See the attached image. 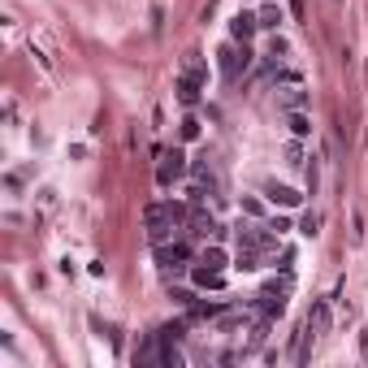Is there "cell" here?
<instances>
[{
    "mask_svg": "<svg viewBox=\"0 0 368 368\" xmlns=\"http://www.w3.org/2000/svg\"><path fill=\"white\" fill-rule=\"evenodd\" d=\"M273 247L278 239L264 234V225H239V269H260V256Z\"/></svg>",
    "mask_w": 368,
    "mask_h": 368,
    "instance_id": "2",
    "label": "cell"
},
{
    "mask_svg": "<svg viewBox=\"0 0 368 368\" xmlns=\"http://www.w3.org/2000/svg\"><path fill=\"white\" fill-rule=\"evenodd\" d=\"M221 269H225V251H221V247H208L204 256H200L195 282H200V286H221Z\"/></svg>",
    "mask_w": 368,
    "mask_h": 368,
    "instance_id": "4",
    "label": "cell"
},
{
    "mask_svg": "<svg viewBox=\"0 0 368 368\" xmlns=\"http://www.w3.org/2000/svg\"><path fill=\"white\" fill-rule=\"evenodd\" d=\"M251 31H256V17H251V13H239V17H234V35H239V40H247Z\"/></svg>",
    "mask_w": 368,
    "mask_h": 368,
    "instance_id": "11",
    "label": "cell"
},
{
    "mask_svg": "<svg viewBox=\"0 0 368 368\" xmlns=\"http://www.w3.org/2000/svg\"><path fill=\"white\" fill-rule=\"evenodd\" d=\"M325 329H329V303H317L312 312H307V325H303V346L295 351V360L307 355V346H317L325 338Z\"/></svg>",
    "mask_w": 368,
    "mask_h": 368,
    "instance_id": "3",
    "label": "cell"
},
{
    "mask_svg": "<svg viewBox=\"0 0 368 368\" xmlns=\"http://www.w3.org/2000/svg\"><path fill=\"white\" fill-rule=\"evenodd\" d=\"M182 173H186V157H182L178 147L165 152V157H161V169H157V182H161V186H169L173 178H182Z\"/></svg>",
    "mask_w": 368,
    "mask_h": 368,
    "instance_id": "7",
    "label": "cell"
},
{
    "mask_svg": "<svg viewBox=\"0 0 368 368\" xmlns=\"http://www.w3.org/2000/svg\"><path fill=\"white\" fill-rule=\"evenodd\" d=\"M186 256H191V247H186V243H173V247L161 243V264H165V269H178Z\"/></svg>",
    "mask_w": 368,
    "mask_h": 368,
    "instance_id": "8",
    "label": "cell"
},
{
    "mask_svg": "<svg viewBox=\"0 0 368 368\" xmlns=\"http://www.w3.org/2000/svg\"><path fill=\"white\" fill-rule=\"evenodd\" d=\"M143 221H147V239L161 247L165 239H173V234H178V230L191 221V212H186L182 204H173V200H161V204H147Z\"/></svg>",
    "mask_w": 368,
    "mask_h": 368,
    "instance_id": "1",
    "label": "cell"
},
{
    "mask_svg": "<svg viewBox=\"0 0 368 368\" xmlns=\"http://www.w3.org/2000/svg\"><path fill=\"white\" fill-rule=\"evenodd\" d=\"M200 87H204V65L200 61H186V70L178 74V100L182 104H195L200 100Z\"/></svg>",
    "mask_w": 368,
    "mask_h": 368,
    "instance_id": "5",
    "label": "cell"
},
{
    "mask_svg": "<svg viewBox=\"0 0 368 368\" xmlns=\"http://www.w3.org/2000/svg\"><path fill=\"white\" fill-rule=\"evenodd\" d=\"M264 195L273 200V204H286V208H295V204H299V191H290V186H269Z\"/></svg>",
    "mask_w": 368,
    "mask_h": 368,
    "instance_id": "9",
    "label": "cell"
},
{
    "mask_svg": "<svg viewBox=\"0 0 368 368\" xmlns=\"http://www.w3.org/2000/svg\"><path fill=\"white\" fill-rule=\"evenodd\" d=\"M307 104V87H303V79H295V74H290V79L278 87V109H290V113H299Z\"/></svg>",
    "mask_w": 368,
    "mask_h": 368,
    "instance_id": "6",
    "label": "cell"
},
{
    "mask_svg": "<svg viewBox=\"0 0 368 368\" xmlns=\"http://www.w3.org/2000/svg\"><path fill=\"white\" fill-rule=\"evenodd\" d=\"M182 134H186V139H195V134H200V122L186 118V122H182Z\"/></svg>",
    "mask_w": 368,
    "mask_h": 368,
    "instance_id": "13",
    "label": "cell"
},
{
    "mask_svg": "<svg viewBox=\"0 0 368 368\" xmlns=\"http://www.w3.org/2000/svg\"><path fill=\"white\" fill-rule=\"evenodd\" d=\"M290 130H295V134H307V130H312V126H307V118H303V109L290 113Z\"/></svg>",
    "mask_w": 368,
    "mask_h": 368,
    "instance_id": "12",
    "label": "cell"
},
{
    "mask_svg": "<svg viewBox=\"0 0 368 368\" xmlns=\"http://www.w3.org/2000/svg\"><path fill=\"white\" fill-rule=\"evenodd\" d=\"M186 225H191V234H200V239H208L212 230H217V221H212V217H204V212H195V217H191Z\"/></svg>",
    "mask_w": 368,
    "mask_h": 368,
    "instance_id": "10",
    "label": "cell"
}]
</instances>
